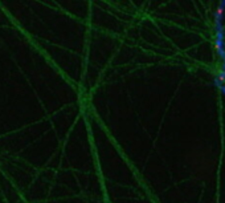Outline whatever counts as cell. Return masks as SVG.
Returning a JSON list of instances; mask_svg holds the SVG:
<instances>
[{"mask_svg":"<svg viewBox=\"0 0 225 203\" xmlns=\"http://www.w3.org/2000/svg\"><path fill=\"white\" fill-rule=\"evenodd\" d=\"M224 9H225V1H222L220 4V7L216 11V29L217 28H221V17L224 15Z\"/></svg>","mask_w":225,"mask_h":203,"instance_id":"obj_1","label":"cell"}]
</instances>
